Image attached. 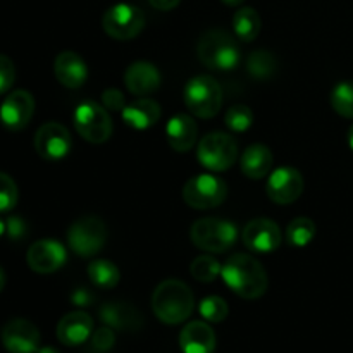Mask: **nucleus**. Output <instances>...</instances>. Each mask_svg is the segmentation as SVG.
Returning a JSON list of instances; mask_svg holds the SVG:
<instances>
[{"label": "nucleus", "instance_id": "1", "mask_svg": "<svg viewBox=\"0 0 353 353\" xmlns=\"http://www.w3.org/2000/svg\"><path fill=\"white\" fill-rule=\"evenodd\" d=\"M224 283L231 292L245 300L261 299L268 290V274L261 262L248 254H234L221 269Z\"/></svg>", "mask_w": 353, "mask_h": 353}, {"label": "nucleus", "instance_id": "2", "mask_svg": "<svg viewBox=\"0 0 353 353\" xmlns=\"http://www.w3.org/2000/svg\"><path fill=\"white\" fill-rule=\"evenodd\" d=\"M193 293L188 285L178 279L162 281L152 295V310L164 324H181L193 312Z\"/></svg>", "mask_w": 353, "mask_h": 353}, {"label": "nucleus", "instance_id": "3", "mask_svg": "<svg viewBox=\"0 0 353 353\" xmlns=\"http://www.w3.org/2000/svg\"><path fill=\"white\" fill-rule=\"evenodd\" d=\"M196 54L203 65L216 71H230L240 64V47L231 33L224 30H209L200 37Z\"/></svg>", "mask_w": 353, "mask_h": 353}, {"label": "nucleus", "instance_id": "4", "mask_svg": "<svg viewBox=\"0 0 353 353\" xmlns=\"http://www.w3.org/2000/svg\"><path fill=\"white\" fill-rule=\"evenodd\" d=\"M190 238L193 245L203 252L223 254L230 250L238 240V228L230 221L205 217L193 223L190 230Z\"/></svg>", "mask_w": 353, "mask_h": 353}, {"label": "nucleus", "instance_id": "5", "mask_svg": "<svg viewBox=\"0 0 353 353\" xmlns=\"http://www.w3.org/2000/svg\"><path fill=\"white\" fill-rule=\"evenodd\" d=\"M185 103L193 116L210 119L219 112L223 103L221 85L212 76H195L185 86Z\"/></svg>", "mask_w": 353, "mask_h": 353}, {"label": "nucleus", "instance_id": "6", "mask_svg": "<svg viewBox=\"0 0 353 353\" xmlns=\"http://www.w3.org/2000/svg\"><path fill=\"white\" fill-rule=\"evenodd\" d=\"M196 157H199L200 164L209 171H228L236 162L238 143L231 134L214 131L200 140Z\"/></svg>", "mask_w": 353, "mask_h": 353}, {"label": "nucleus", "instance_id": "7", "mask_svg": "<svg viewBox=\"0 0 353 353\" xmlns=\"http://www.w3.org/2000/svg\"><path fill=\"white\" fill-rule=\"evenodd\" d=\"M107 226L100 217L86 216L71 224L68 231L69 248L79 257H93L107 241Z\"/></svg>", "mask_w": 353, "mask_h": 353}, {"label": "nucleus", "instance_id": "8", "mask_svg": "<svg viewBox=\"0 0 353 353\" xmlns=\"http://www.w3.org/2000/svg\"><path fill=\"white\" fill-rule=\"evenodd\" d=\"M72 119L76 131L90 143H103L112 134V119L109 110L92 100L79 103Z\"/></svg>", "mask_w": 353, "mask_h": 353}, {"label": "nucleus", "instance_id": "9", "mask_svg": "<svg viewBox=\"0 0 353 353\" xmlns=\"http://www.w3.org/2000/svg\"><path fill=\"white\" fill-rule=\"evenodd\" d=\"M103 31L114 40H131L145 26V14L133 3L121 2L105 10L102 17Z\"/></svg>", "mask_w": 353, "mask_h": 353}, {"label": "nucleus", "instance_id": "10", "mask_svg": "<svg viewBox=\"0 0 353 353\" xmlns=\"http://www.w3.org/2000/svg\"><path fill=\"white\" fill-rule=\"evenodd\" d=\"M228 186L221 178L212 174H196L186 181L183 199L192 209L205 210L219 207L226 200Z\"/></svg>", "mask_w": 353, "mask_h": 353}, {"label": "nucleus", "instance_id": "11", "mask_svg": "<svg viewBox=\"0 0 353 353\" xmlns=\"http://www.w3.org/2000/svg\"><path fill=\"white\" fill-rule=\"evenodd\" d=\"M34 150L48 162L62 161L71 150V134L62 124L45 123L34 134Z\"/></svg>", "mask_w": 353, "mask_h": 353}, {"label": "nucleus", "instance_id": "12", "mask_svg": "<svg viewBox=\"0 0 353 353\" xmlns=\"http://www.w3.org/2000/svg\"><path fill=\"white\" fill-rule=\"evenodd\" d=\"M241 240L248 250L257 254H271L279 248L283 234L274 221L268 217H255L243 228Z\"/></svg>", "mask_w": 353, "mask_h": 353}, {"label": "nucleus", "instance_id": "13", "mask_svg": "<svg viewBox=\"0 0 353 353\" xmlns=\"http://www.w3.org/2000/svg\"><path fill=\"white\" fill-rule=\"evenodd\" d=\"M34 114V99L26 90H14L0 105V123L9 131H21Z\"/></svg>", "mask_w": 353, "mask_h": 353}, {"label": "nucleus", "instance_id": "14", "mask_svg": "<svg viewBox=\"0 0 353 353\" xmlns=\"http://www.w3.org/2000/svg\"><path fill=\"white\" fill-rule=\"evenodd\" d=\"M65 248L57 240H38L28 248V265L37 274H52L65 264Z\"/></svg>", "mask_w": 353, "mask_h": 353}, {"label": "nucleus", "instance_id": "15", "mask_svg": "<svg viewBox=\"0 0 353 353\" xmlns=\"http://www.w3.org/2000/svg\"><path fill=\"white\" fill-rule=\"evenodd\" d=\"M269 199L279 205H290L303 193V176L295 168H278L268 179Z\"/></svg>", "mask_w": 353, "mask_h": 353}, {"label": "nucleus", "instance_id": "16", "mask_svg": "<svg viewBox=\"0 0 353 353\" xmlns=\"http://www.w3.org/2000/svg\"><path fill=\"white\" fill-rule=\"evenodd\" d=\"M2 345L9 353H37L40 350V331L26 319H12L3 326Z\"/></svg>", "mask_w": 353, "mask_h": 353}, {"label": "nucleus", "instance_id": "17", "mask_svg": "<svg viewBox=\"0 0 353 353\" xmlns=\"http://www.w3.org/2000/svg\"><path fill=\"white\" fill-rule=\"evenodd\" d=\"M100 319L116 331H138L143 327V316L128 302H107L100 307Z\"/></svg>", "mask_w": 353, "mask_h": 353}, {"label": "nucleus", "instance_id": "18", "mask_svg": "<svg viewBox=\"0 0 353 353\" xmlns=\"http://www.w3.org/2000/svg\"><path fill=\"white\" fill-rule=\"evenodd\" d=\"M54 72L59 83L71 90L81 88L88 79L86 62L74 50H64L55 57Z\"/></svg>", "mask_w": 353, "mask_h": 353}, {"label": "nucleus", "instance_id": "19", "mask_svg": "<svg viewBox=\"0 0 353 353\" xmlns=\"http://www.w3.org/2000/svg\"><path fill=\"white\" fill-rule=\"evenodd\" d=\"M93 333V319L90 314L76 310L69 312L59 321L57 324V338L65 347H78L85 343Z\"/></svg>", "mask_w": 353, "mask_h": 353}, {"label": "nucleus", "instance_id": "20", "mask_svg": "<svg viewBox=\"0 0 353 353\" xmlns=\"http://www.w3.org/2000/svg\"><path fill=\"white\" fill-rule=\"evenodd\" d=\"M124 83L133 95L145 97L161 86V72L152 62L137 61L124 72Z\"/></svg>", "mask_w": 353, "mask_h": 353}, {"label": "nucleus", "instance_id": "21", "mask_svg": "<svg viewBox=\"0 0 353 353\" xmlns=\"http://www.w3.org/2000/svg\"><path fill=\"white\" fill-rule=\"evenodd\" d=\"M179 347L183 353H214L216 333L202 321H192L179 333Z\"/></svg>", "mask_w": 353, "mask_h": 353}, {"label": "nucleus", "instance_id": "22", "mask_svg": "<svg viewBox=\"0 0 353 353\" xmlns=\"http://www.w3.org/2000/svg\"><path fill=\"white\" fill-rule=\"evenodd\" d=\"M196 123L186 114H176L165 124V138L176 152L192 150L196 143Z\"/></svg>", "mask_w": 353, "mask_h": 353}, {"label": "nucleus", "instance_id": "23", "mask_svg": "<svg viewBox=\"0 0 353 353\" xmlns=\"http://www.w3.org/2000/svg\"><path fill=\"white\" fill-rule=\"evenodd\" d=\"M121 116H123V121L128 126L133 128V130L143 131L154 126L161 119V107L152 99H138L137 102L124 107Z\"/></svg>", "mask_w": 353, "mask_h": 353}, {"label": "nucleus", "instance_id": "24", "mask_svg": "<svg viewBox=\"0 0 353 353\" xmlns=\"http://www.w3.org/2000/svg\"><path fill=\"white\" fill-rule=\"evenodd\" d=\"M272 152L265 145L254 143L241 154V171L247 178L261 179L269 174L272 168Z\"/></svg>", "mask_w": 353, "mask_h": 353}, {"label": "nucleus", "instance_id": "25", "mask_svg": "<svg viewBox=\"0 0 353 353\" xmlns=\"http://www.w3.org/2000/svg\"><path fill=\"white\" fill-rule=\"evenodd\" d=\"M262 28V19L259 12L252 7H241L233 16V30L240 40L254 41Z\"/></svg>", "mask_w": 353, "mask_h": 353}, {"label": "nucleus", "instance_id": "26", "mask_svg": "<svg viewBox=\"0 0 353 353\" xmlns=\"http://www.w3.org/2000/svg\"><path fill=\"white\" fill-rule=\"evenodd\" d=\"M88 276L90 281L102 290H110L117 286L121 279L119 268L114 262L105 261V259H97L92 261L88 265Z\"/></svg>", "mask_w": 353, "mask_h": 353}, {"label": "nucleus", "instance_id": "27", "mask_svg": "<svg viewBox=\"0 0 353 353\" xmlns=\"http://www.w3.org/2000/svg\"><path fill=\"white\" fill-rule=\"evenodd\" d=\"M247 71L255 79H271L278 71V59L265 48H259L247 57Z\"/></svg>", "mask_w": 353, "mask_h": 353}, {"label": "nucleus", "instance_id": "28", "mask_svg": "<svg viewBox=\"0 0 353 353\" xmlns=\"http://www.w3.org/2000/svg\"><path fill=\"white\" fill-rule=\"evenodd\" d=\"M316 224L309 217H295L286 228V240L292 247H307L316 238Z\"/></svg>", "mask_w": 353, "mask_h": 353}, {"label": "nucleus", "instance_id": "29", "mask_svg": "<svg viewBox=\"0 0 353 353\" xmlns=\"http://www.w3.org/2000/svg\"><path fill=\"white\" fill-rule=\"evenodd\" d=\"M331 105L340 116L353 119V81H341L331 92Z\"/></svg>", "mask_w": 353, "mask_h": 353}, {"label": "nucleus", "instance_id": "30", "mask_svg": "<svg viewBox=\"0 0 353 353\" xmlns=\"http://www.w3.org/2000/svg\"><path fill=\"white\" fill-rule=\"evenodd\" d=\"M223 265L212 255H200L190 265V272L200 283H212L217 276H221Z\"/></svg>", "mask_w": 353, "mask_h": 353}, {"label": "nucleus", "instance_id": "31", "mask_svg": "<svg viewBox=\"0 0 353 353\" xmlns=\"http://www.w3.org/2000/svg\"><path fill=\"white\" fill-rule=\"evenodd\" d=\"M224 123L234 133H245L254 124V112L247 105H233L228 109Z\"/></svg>", "mask_w": 353, "mask_h": 353}, {"label": "nucleus", "instance_id": "32", "mask_svg": "<svg viewBox=\"0 0 353 353\" xmlns=\"http://www.w3.org/2000/svg\"><path fill=\"white\" fill-rule=\"evenodd\" d=\"M200 316L203 317L209 323H223L224 319L230 314V307L224 302V299L221 296H205V299L200 302Z\"/></svg>", "mask_w": 353, "mask_h": 353}, {"label": "nucleus", "instance_id": "33", "mask_svg": "<svg viewBox=\"0 0 353 353\" xmlns=\"http://www.w3.org/2000/svg\"><path fill=\"white\" fill-rule=\"evenodd\" d=\"M17 196V185L9 174L0 172V212H9L16 207Z\"/></svg>", "mask_w": 353, "mask_h": 353}, {"label": "nucleus", "instance_id": "34", "mask_svg": "<svg viewBox=\"0 0 353 353\" xmlns=\"http://www.w3.org/2000/svg\"><path fill=\"white\" fill-rule=\"evenodd\" d=\"M116 345V334L114 330L109 326L99 327L95 333H92V348L97 353H107L110 352Z\"/></svg>", "mask_w": 353, "mask_h": 353}, {"label": "nucleus", "instance_id": "35", "mask_svg": "<svg viewBox=\"0 0 353 353\" xmlns=\"http://www.w3.org/2000/svg\"><path fill=\"white\" fill-rule=\"evenodd\" d=\"M16 81V68L7 55H0V95L9 92Z\"/></svg>", "mask_w": 353, "mask_h": 353}, {"label": "nucleus", "instance_id": "36", "mask_svg": "<svg viewBox=\"0 0 353 353\" xmlns=\"http://www.w3.org/2000/svg\"><path fill=\"white\" fill-rule=\"evenodd\" d=\"M6 234L10 241H23L28 236V224L21 216H9L6 219Z\"/></svg>", "mask_w": 353, "mask_h": 353}, {"label": "nucleus", "instance_id": "37", "mask_svg": "<svg viewBox=\"0 0 353 353\" xmlns=\"http://www.w3.org/2000/svg\"><path fill=\"white\" fill-rule=\"evenodd\" d=\"M102 105L107 110H119V112H123V109L126 107L123 93L117 88H109L102 93Z\"/></svg>", "mask_w": 353, "mask_h": 353}, {"label": "nucleus", "instance_id": "38", "mask_svg": "<svg viewBox=\"0 0 353 353\" xmlns=\"http://www.w3.org/2000/svg\"><path fill=\"white\" fill-rule=\"evenodd\" d=\"M71 302L74 303L76 307H88L95 302V296L90 290H86L85 286H79L74 292L71 293Z\"/></svg>", "mask_w": 353, "mask_h": 353}, {"label": "nucleus", "instance_id": "39", "mask_svg": "<svg viewBox=\"0 0 353 353\" xmlns=\"http://www.w3.org/2000/svg\"><path fill=\"white\" fill-rule=\"evenodd\" d=\"M150 6L157 10H171L174 9L176 6H179L181 0H148Z\"/></svg>", "mask_w": 353, "mask_h": 353}, {"label": "nucleus", "instance_id": "40", "mask_svg": "<svg viewBox=\"0 0 353 353\" xmlns=\"http://www.w3.org/2000/svg\"><path fill=\"white\" fill-rule=\"evenodd\" d=\"M223 2L226 3V6H230V7H238V6H241L245 0H223Z\"/></svg>", "mask_w": 353, "mask_h": 353}, {"label": "nucleus", "instance_id": "41", "mask_svg": "<svg viewBox=\"0 0 353 353\" xmlns=\"http://www.w3.org/2000/svg\"><path fill=\"white\" fill-rule=\"evenodd\" d=\"M6 281H7V278H6V272H3V269L0 268V292H2V290H3V286H6Z\"/></svg>", "mask_w": 353, "mask_h": 353}, {"label": "nucleus", "instance_id": "42", "mask_svg": "<svg viewBox=\"0 0 353 353\" xmlns=\"http://www.w3.org/2000/svg\"><path fill=\"white\" fill-rule=\"evenodd\" d=\"M37 353H61L59 350H55L54 347H41L40 350H38Z\"/></svg>", "mask_w": 353, "mask_h": 353}, {"label": "nucleus", "instance_id": "43", "mask_svg": "<svg viewBox=\"0 0 353 353\" xmlns=\"http://www.w3.org/2000/svg\"><path fill=\"white\" fill-rule=\"evenodd\" d=\"M348 145H350V148L353 150V124L350 126V130H348Z\"/></svg>", "mask_w": 353, "mask_h": 353}, {"label": "nucleus", "instance_id": "44", "mask_svg": "<svg viewBox=\"0 0 353 353\" xmlns=\"http://www.w3.org/2000/svg\"><path fill=\"white\" fill-rule=\"evenodd\" d=\"M2 234H6V221L0 217V236H2Z\"/></svg>", "mask_w": 353, "mask_h": 353}]
</instances>
